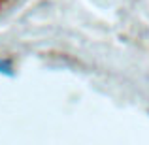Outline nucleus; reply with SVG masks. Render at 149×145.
Listing matches in <instances>:
<instances>
[{"instance_id": "obj_1", "label": "nucleus", "mask_w": 149, "mask_h": 145, "mask_svg": "<svg viewBox=\"0 0 149 145\" xmlns=\"http://www.w3.org/2000/svg\"><path fill=\"white\" fill-rule=\"evenodd\" d=\"M2 2H4V0H0V4H2Z\"/></svg>"}]
</instances>
